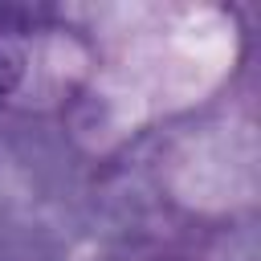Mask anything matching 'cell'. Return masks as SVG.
Instances as JSON below:
<instances>
[{"label": "cell", "instance_id": "6da1fadb", "mask_svg": "<svg viewBox=\"0 0 261 261\" xmlns=\"http://www.w3.org/2000/svg\"><path fill=\"white\" fill-rule=\"evenodd\" d=\"M20 73H24V57H20V49H12L8 37H0V102L16 90Z\"/></svg>", "mask_w": 261, "mask_h": 261}]
</instances>
